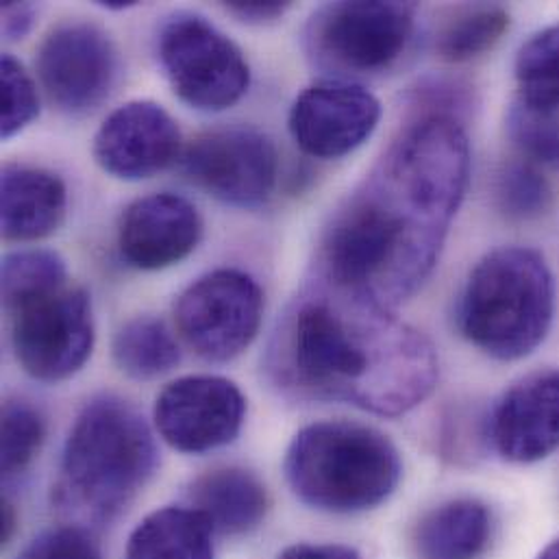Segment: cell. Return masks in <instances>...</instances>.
Segmentation results:
<instances>
[{
  "mask_svg": "<svg viewBox=\"0 0 559 559\" xmlns=\"http://www.w3.org/2000/svg\"><path fill=\"white\" fill-rule=\"evenodd\" d=\"M464 124L420 116L401 129L331 214L318 277L394 309L433 273L468 188Z\"/></svg>",
  "mask_w": 559,
  "mask_h": 559,
  "instance_id": "1",
  "label": "cell"
},
{
  "mask_svg": "<svg viewBox=\"0 0 559 559\" xmlns=\"http://www.w3.org/2000/svg\"><path fill=\"white\" fill-rule=\"evenodd\" d=\"M264 370L285 399L401 416L433 392L438 355L390 307L318 277L281 313Z\"/></svg>",
  "mask_w": 559,
  "mask_h": 559,
  "instance_id": "2",
  "label": "cell"
},
{
  "mask_svg": "<svg viewBox=\"0 0 559 559\" xmlns=\"http://www.w3.org/2000/svg\"><path fill=\"white\" fill-rule=\"evenodd\" d=\"M157 464V444L144 416L120 396H96L68 433L55 501L79 521L109 523L146 488Z\"/></svg>",
  "mask_w": 559,
  "mask_h": 559,
  "instance_id": "3",
  "label": "cell"
},
{
  "mask_svg": "<svg viewBox=\"0 0 559 559\" xmlns=\"http://www.w3.org/2000/svg\"><path fill=\"white\" fill-rule=\"evenodd\" d=\"M283 471L300 503L329 514H359L392 497L403 464L399 449L379 429L322 420L292 438Z\"/></svg>",
  "mask_w": 559,
  "mask_h": 559,
  "instance_id": "4",
  "label": "cell"
},
{
  "mask_svg": "<svg viewBox=\"0 0 559 559\" xmlns=\"http://www.w3.org/2000/svg\"><path fill=\"white\" fill-rule=\"evenodd\" d=\"M556 316V281L545 258L525 247L488 253L462 292L457 320L481 353L516 361L549 335Z\"/></svg>",
  "mask_w": 559,
  "mask_h": 559,
  "instance_id": "5",
  "label": "cell"
},
{
  "mask_svg": "<svg viewBox=\"0 0 559 559\" xmlns=\"http://www.w3.org/2000/svg\"><path fill=\"white\" fill-rule=\"evenodd\" d=\"M416 17L414 2H326L305 26L307 59L329 79L381 76L409 52Z\"/></svg>",
  "mask_w": 559,
  "mask_h": 559,
  "instance_id": "6",
  "label": "cell"
},
{
  "mask_svg": "<svg viewBox=\"0 0 559 559\" xmlns=\"http://www.w3.org/2000/svg\"><path fill=\"white\" fill-rule=\"evenodd\" d=\"M157 55L175 94L194 109L225 111L249 92L242 48L199 13L170 15L159 28Z\"/></svg>",
  "mask_w": 559,
  "mask_h": 559,
  "instance_id": "7",
  "label": "cell"
},
{
  "mask_svg": "<svg viewBox=\"0 0 559 559\" xmlns=\"http://www.w3.org/2000/svg\"><path fill=\"white\" fill-rule=\"evenodd\" d=\"M11 346L22 370L44 383L76 374L94 348L92 298L70 281L11 309Z\"/></svg>",
  "mask_w": 559,
  "mask_h": 559,
  "instance_id": "8",
  "label": "cell"
},
{
  "mask_svg": "<svg viewBox=\"0 0 559 559\" xmlns=\"http://www.w3.org/2000/svg\"><path fill=\"white\" fill-rule=\"evenodd\" d=\"M264 318V292L251 275L218 269L194 281L175 305L186 344L207 361H231L258 337Z\"/></svg>",
  "mask_w": 559,
  "mask_h": 559,
  "instance_id": "9",
  "label": "cell"
},
{
  "mask_svg": "<svg viewBox=\"0 0 559 559\" xmlns=\"http://www.w3.org/2000/svg\"><path fill=\"white\" fill-rule=\"evenodd\" d=\"M35 66L48 100L74 118L96 111L114 92L120 72L111 35L87 20L52 26L37 48Z\"/></svg>",
  "mask_w": 559,
  "mask_h": 559,
  "instance_id": "10",
  "label": "cell"
},
{
  "mask_svg": "<svg viewBox=\"0 0 559 559\" xmlns=\"http://www.w3.org/2000/svg\"><path fill=\"white\" fill-rule=\"evenodd\" d=\"M186 177L234 207L264 205L280 179L275 142L251 127H227L201 133L181 153Z\"/></svg>",
  "mask_w": 559,
  "mask_h": 559,
  "instance_id": "11",
  "label": "cell"
},
{
  "mask_svg": "<svg viewBox=\"0 0 559 559\" xmlns=\"http://www.w3.org/2000/svg\"><path fill=\"white\" fill-rule=\"evenodd\" d=\"M242 390L216 374L181 377L155 401V427L177 451L203 455L231 444L245 425Z\"/></svg>",
  "mask_w": 559,
  "mask_h": 559,
  "instance_id": "12",
  "label": "cell"
},
{
  "mask_svg": "<svg viewBox=\"0 0 559 559\" xmlns=\"http://www.w3.org/2000/svg\"><path fill=\"white\" fill-rule=\"evenodd\" d=\"M381 103L361 83L322 79L305 87L289 107L287 129L313 159H340L357 151L379 127Z\"/></svg>",
  "mask_w": 559,
  "mask_h": 559,
  "instance_id": "13",
  "label": "cell"
},
{
  "mask_svg": "<svg viewBox=\"0 0 559 559\" xmlns=\"http://www.w3.org/2000/svg\"><path fill=\"white\" fill-rule=\"evenodd\" d=\"M177 120L153 100H131L111 111L94 135V159L111 177L142 181L181 157Z\"/></svg>",
  "mask_w": 559,
  "mask_h": 559,
  "instance_id": "14",
  "label": "cell"
},
{
  "mask_svg": "<svg viewBox=\"0 0 559 559\" xmlns=\"http://www.w3.org/2000/svg\"><path fill=\"white\" fill-rule=\"evenodd\" d=\"M203 238V218L183 197L173 192L133 201L122 214L118 249L138 271H164L194 253Z\"/></svg>",
  "mask_w": 559,
  "mask_h": 559,
  "instance_id": "15",
  "label": "cell"
},
{
  "mask_svg": "<svg viewBox=\"0 0 559 559\" xmlns=\"http://www.w3.org/2000/svg\"><path fill=\"white\" fill-rule=\"evenodd\" d=\"M488 440L514 464L540 462L559 449V370L516 381L490 414Z\"/></svg>",
  "mask_w": 559,
  "mask_h": 559,
  "instance_id": "16",
  "label": "cell"
},
{
  "mask_svg": "<svg viewBox=\"0 0 559 559\" xmlns=\"http://www.w3.org/2000/svg\"><path fill=\"white\" fill-rule=\"evenodd\" d=\"M0 221L7 242H35L52 236L68 212L66 183L50 170L7 164L0 183Z\"/></svg>",
  "mask_w": 559,
  "mask_h": 559,
  "instance_id": "17",
  "label": "cell"
},
{
  "mask_svg": "<svg viewBox=\"0 0 559 559\" xmlns=\"http://www.w3.org/2000/svg\"><path fill=\"white\" fill-rule=\"evenodd\" d=\"M197 510L223 536H245L258 530L269 514L266 486L245 468H216L201 475L188 490Z\"/></svg>",
  "mask_w": 559,
  "mask_h": 559,
  "instance_id": "18",
  "label": "cell"
},
{
  "mask_svg": "<svg viewBox=\"0 0 559 559\" xmlns=\"http://www.w3.org/2000/svg\"><path fill=\"white\" fill-rule=\"evenodd\" d=\"M492 538L490 510L473 499H457L431 510L416 530L418 559H479Z\"/></svg>",
  "mask_w": 559,
  "mask_h": 559,
  "instance_id": "19",
  "label": "cell"
},
{
  "mask_svg": "<svg viewBox=\"0 0 559 559\" xmlns=\"http://www.w3.org/2000/svg\"><path fill=\"white\" fill-rule=\"evenodd\" d=\"M124 559H214V530L190 506L164 508L133 530Z\"/></svg>",
  "mask_w": 559,
  "mask_h": 559,
  "instance_id": "20",
  "label": "cell"
},
{
  "mask_svg": "<svg viewBox=\"0 0 559 559\" xmlns=\"http://www.w3.org/2000/svg\"><path fill=\"white\" fill-rule=\"evenodd\" d=\"M114 361L131 379L151 381L181 361L179 344L162 318L138 316L124 322L114 337Z\"/></svg>",
  "mask_w": 559,
  "mask_h": 559,
  "instance_id": "21",
  "label": "cell"
},
{
  "mask_svg": "<svg viewBox=\"0 0 559 559\" xmlns=\"http://www.w3.org/2000/svg\"><path fill=\"white\" fill-rule=\"evenodd\" d=\"M510 28V13L501 4L457 7L436 33V52L449 63H464L492 50Z\"/></svg>",
  "mask_w": 559,
  "mask_h": 559,
  "instance_id": "22",
  "label": "cell"
},
{
  "mask_svg": "<svg viewBox=\"0 0 559 559\" xmlns=\"http://www.w3.org/2000/svg\"><path fill=\"white\" fill-rule=\"evenodd\" d=\"M521 100L540 109H559V24L527 39L514 63Z\"/></svg>",
  "mask_w": 559,
  "mask_h": 559,
  "instance_id": "23",
  "label": "cell"
},
{
  "mask_svg": "<svg viewBox=\"0 0 559 559\" xmlns=\"http://www.w3.org/2000/svg\"><path fill=\"white\" fill-rule=\"evenodd\" d=\"M68 283L66 262L46 249H24L7 253L2 260V302L11 309L33 296L46 294Z\"/></svg>",
  "mask_w": 559,
  "mask_h": 559,
  "instance_id": "24",
  "label": "cell"
},
{
  "mask_svg": "<svg viewBox=\"0 0 559 559\" xmlns=\"http://www.w3.org/2000/svg\"><path fill=\"white\" fill-rule=\"evenodd\" d=\"M495 201L510 221H534L551 207L554 190L538 166L516 159L497 173Z\"/></svg>",
  "mask_w": 559,
  "mask_h": 559,
  "instance_id": "25",
  "label": "cell"
},
{
  "mask_svg": "<svg viewBox=\"0 0 559 559\" xmlns=\"http://www.w3.org/2000/svg\"><path fill=\"white\" fill-rule=\"evenodd\" d=\"M508 135L521 159L538 168H559L558 111L540 109L519 98L508 111Z\"/></svg>",
  "mask_w": 559,
  "mask_h": 559,
  "instance_id": "26",
  "label": "cell"
},
{
  "mask_svg": "<svg viewBox=\"0 0 559 559\" xmlns=\"http://www.w3.org/2000/svg\"><path fill=\"white\" fill-rule=\"evenodd\" d=\"M44 418L26 401H7L2 407V477L22 475L44 444Z\"/></svg>",
  "mask_w": 559,
  "mask_h": 559,
  "instance_id": "27",
  "label": "cell"
},
{
  "mask_svg": "<svg viewBox=\"0 0 559 559\" xmlns=\"http://www.w3.org/2000/svg\"><path fill=\"white\" fill-rule=\"evenodd\" d=\"M2 138L9 140L24 131L39 116V94L33 76L24 66L11 57L2 55Z\"/></svg>",
  "mask_w": 559,
  "mask_h": 559,
  "instance_id": "28",
  "label": "cell"
},
{
  "mask_svg": "<svg viewBox=\"0 0 559 559\" xmlns=\"http://www.w3.org/2000/svg\"><path fill=\"white\" fill-rule=\"evenodd\" d=\"M17 559H103V556L85 530L57 527L31 540Z\"/></svg>",
  "mask_w": 559,
  "mask_h": 559,
  "instance_id": "29",
  "label": "cell"
},
{
  "mask_svg": "<svg viewBox=\"0 0 559 559\" xmlns=\"http://www.w3.org/2000/svg\"><path fill=\"white\" fill-rule=\"evenodd\" d=\"M227 13H231L234 17L247 22V24H271L277 22L285 11L289 9V2H280V0H269V2H245V0H236V2H225Z\"/></svg>",
  "mask_w": 559,
  "mask_h": 559,
  "instance_id": "30",
  "label": "cell"
},
{
  "mask_svg": "<svg viewBox=\"0 0 559 559\" xmlns=\"http://www.w3.org/2000/svg\"><path fill=\"white\" fill-rule=\"evenodd\" d=\"M2 35L9 41L22 39L35 24L37 9L31 2H2Z\"/></svg>",
  "mask_w": 559,
  "mask_h": 559,
  "instance_id": "31",
  "label": "cell"
},
{
  "mask_svg": "<svg viewBox=\"0 0 559 559\" xmlns=\"http://www.w3.org/2000/svg\"><path fill=\"white\" fill-rule=\"evenodd\" d=\"M280 559H361V556L344 545H294Z\"/></svg>",
  "mask_w": 559,
  "mask_h": 559,
  "instance_id": "32",
  "label": "cell"
},
{
  "mask_svg": "<svg viewBox=\"0 0 559 559\" xmlns=\"http://www.w3.org/2000/svg\"><path fill=\"white\" fill-rule=\"evenodd\" d=\"M13 532H15V512H13V506L4 501L2 503V545L11 540Z\"/></svg>",
  "mask_w": 559,
  "mask_h": 559,
  "instance_id": "33",
  "label": "cell"
},
{
  "mask_svg": "<svg viewBox=\"0 0 559 559\" xmlns=\"http://www.w3.org/2000/svg\"><path fill=\"white\" fill-rule=\"evenodd\" d=\"M135 4L138 2H129V0H103V2H98V7H103L107 11H124V9H131Z\"/></svg>",
  "mask_w": 559,
  "mask_h": 559,
  "instance_id": "34",
  "label": "cell"
},
{
  "mask_svg": "<svg viewBox=\"0 0 559 559\" xmlns=\"http://www.w3.org/2000/svg\"><path fill=\"white\" fill-rule=\"evenodd\" d=\"M538 559H559V540L551 543V545L540 554V558Z\"/></svg>",
  "mask_w": 559,
  "mask_h": 559,
  "instance_id": "35",
  "label": "cell"
}]
</instances>
